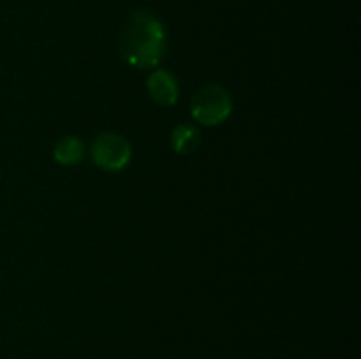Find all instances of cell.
Instances as JSON below:
<instances>
[{
    "mask_svg": "<svg viewBox=\"0 0 361 359\" xmlns=\"http://www.w3.org/2000/svg\"><path fill=\"white\" fill-rule=\"evenodd\" d=\"M120 53L129 65L137 69L157 65L166 53V28L148 11L134 13L120 30Z\"/></svg>",
    "mask_w": 361,
    "mask_h": 359,
    "instance_id": "obj_1",
    "label": "cell"
},
{
    "mask_svg": "<svg viewBox=\"0 0 361 359\" xmlns=\"http://www.w3.org/2000/svg\"><path fill=\"white\" fill-rule=\"evenodd\" d=\"M233 111L231 95L219 84H208L196 92L190 102V115L196 122L214 127L224 122Z\"/></svg>",
    "mask_w": 361,
    "mask_h": 359,
    "instance_id": "obj_2",
    "label": "cell"
},
{
    "mask_svg": "<svg viewBox=\"0 0 361 359\" xmlns=\"http://www.w3.org/2000/svg\"><path fill=\"white\" fill-rule=\"evenodd\" d=\"M92 158L104 171H122L133 158V148L120 134L104 132L92 143Z\"/></svg>",
    "mask_w": 361,
    "mask_h": 359,
    "instance_id": "obj_3",
    "label": "cell"
},
{
    "mask_svg": "<svg viewBox=\"0 0 361 359\" xmlns=\"http://www.w3.org/2000/svg\"><path fill=\"white\" fill-rule=\"evenodd\" d=\"M147 88L150 97L154 99L157 104L161 106H173L176 101H178L180 88L178 83H176L175 76L168 70H155L148 76L147 80Z\"/></svg>",
    "mask_w": 361,
    "mask_h": 359,
    "instance_id": "obj_4",
    "label": "cell"
},
{
    "mask_svg": "<svg viewBox=\"0 0 361 359\" xmlns=\"http://www.w3.org/2000/svg\"><path fill=\"white\" fill-rule=\"evenodd\" d=\"M85 157V144L80 137L66 136L56 143L55 160L62 165H74Z\"/></svg>",
    "mask_w": 361,
    "mask_h": 359,
    "instance_id": "obj_5",
    "label": "cell"
},
{
    "mask_svg": "<svg viewBox=\"0 0 361 359\" xmlns=\"http://www.w3.org/2000/svg\"><path fill=\"white\" fill-rule=\"evenodd\" d=\"M200 130L194 125H189V123L178 125L171 134V146L176 153H192V151H196V148L200 146Z\"/></svg>",
    "mask_w": 361,
    "mask_h": 359,
    "instance_id": "obj_6",
    "label": "cell"
}]
</instances>
